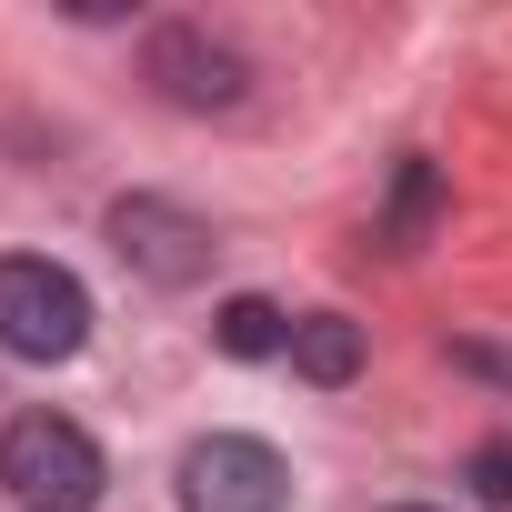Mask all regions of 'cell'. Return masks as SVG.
I'll return each instance as SVG.
<instances>
[{"instance_id":"cell-1","label":"cell","mask_w":512,"mask_h":512,"mask_svg":"<svg viewBox=\"0 0 512 512\" xmlns=\"http://www.w3.org/2000/svg\"><path fill=\"white\" fill-rule=\"evenodd\" d=\"M101 482H111V462L71 412H11L0 422V492L21 512H91Z\"/></svg>"},{"instance_id":"cell-2","label":"cell","mask_w":512,"mask_h":512,"mask_svg":"<svg viewBox=\"0 0 512 512\" xmlns=\"http://www.w3.org/2000/svg\"><path fill=\"white\" fill-rule=\"evenodd\" d=\"M91 342V292L51 251H0V352L11 362H71Z\"/></svg>"},{"instance_id":"cell-3","label":"cell","mask_w":512,"mask_h":512,"mask_svg":"<svg viewBox=\"0 0 512 512\" xmlns=\"http://www.w3.org/2000/svg\"><path fill=\"white\" fill-rule=\"evenodd\" d=\"M171 492H181V512H282L292 502V472H282V452L262 432H201L181 452Z\"/></svg>"},{"instance_id":"cell-4","label":"cell","mask_w":512,"mask_h":512,"mask_svg":"<svg viewBox=\"0 0 512 512\" xmlns=\"http://www.w3.org/2000/svg\"><path fill=\"white\" fill-rule=\"evenodd\" d=\"M111 251L151 282V292H191L201 272H211V221L201 211H181V201H161V191H131V201H111Z\"/></svg>"},{"instance_id":"cell-5","label":"cell","mask_w":512,"mask_h":512,"mask_svg":"<svg viewBox=\"0 0 512 512\" xmlns=\"http://www.w3.org/2000/svg\"><path fill=\"white\" fill-rule=\"evenodd\" d=\"M141 71H151V91H161L171 111H241V101H251V61H241L211 21H161L151 51H141Z\"/></svg>"},{"instance_id":"cell-6","label":"cell","mask_w":512,"mask_h":512,"mask_svg":"<svg viewBox=\"0 0 512 512\" xmlns=\"http://www.w3.org/2000/svg\"><path fill=\"white\" fill-rule=\"evenodd\" d=\"M302 382H322V392H342L352 372H362V322L352 312H302L292 322V352H282Z\"/></svg>"},{"instance_id":"cell-7","label":"cell","mask_w":512,"mask_h":512,"mask_svg":"<svg viewBox=\"0 0 512 512\" xmlns=\"http://www.w3.org/2000/svg\"><path fill=\"white\" fill-rule=\"evenodd\" d=\"M211 342H221L231 362H272V352H292V312L262 302V292H231V302L211 312Z\"/></svg>"},{"instance_id":"cell-8","label":"cell","mask_w":512,"mask_h":512,"mask_svg":"<svg viewBox=\"0 0 512 512\" xmlns=\"http://www.w3.org/2000/svg\"><path fill=\"white\" fill-rule=\"evenodd\" d=\"M432 211H442V171H432V161H402V181H392V211H382V241H392V251H422Z\"/></svg>"},{"instance_id":"cell-9","label":"cell","mask_w":512,"mask_h":512,"mask_svg":"<svg viewBox=\"0 0 512 512\" xmlns=\"http://www.w3.org/2000/svg\"><path fill=\"white\" fill-rule=\"evenodd\" d=\"M472 492L482 502H512V442H482L472 452Z\"/></svg>"},{"instance_id":"cell-10","label":"cell","mask_w":512,"mask_h":512,"mask_svg":"<svg viewBox=\"0 0 512 512\" xmlns=\"http://www.w3.org/2000/svg\"><path fill=\"white\" fill-rule=\"evenodd\" d=\"M392 512H432V502H392Z\"/></svg>"}]
</instances>
